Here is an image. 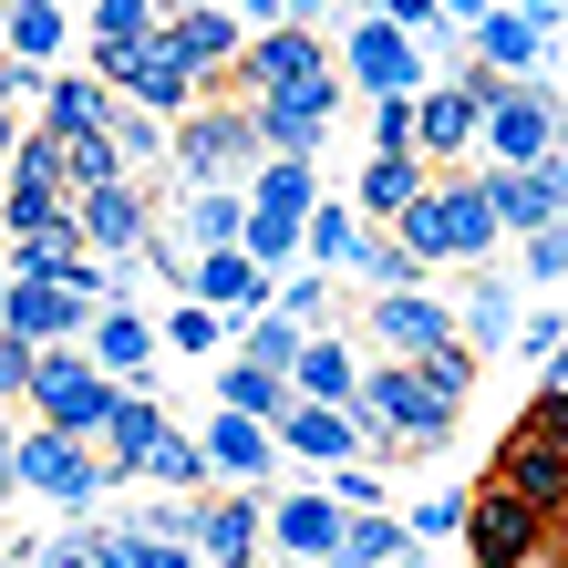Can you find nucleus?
Masks as SVG:
<instances>
[{"mask_svg":"<svg viewBox=\"0 0 568 568\" xmlns=\"http://www.w3.org/2000/svg\"><path fill=\"white\" fill-rule=\"evenodd\" d=\"M352 414H362V434H373V465H393V455H434L465 404H445V393L424 383V362H373Z\"/></svg>","mask_w":568,"mask_h":568,"instance_id":"1","label":"nucleus"},{"mask_svg":"<svg viewBox=\"0 0 568 568\" xmlns=\"http://www.w3.org/2000/svg\"><path fill=\"white\" fill-rule=\"evenodd\" d=\"M311 217H321V176H311V155H270L258 165V186H248V258L258 270H300V248H311Z\"/></svg>","mask_w":568,"mask_h":568,"instance_id":"2","label":"nucleus"},{"mask_svg":"<svg viewBox=\"0 0 568 568\" xmlns=\"http://www.w3.org/2000/svg\"><path fill=\"white\" fill-rule=\"evenodd\" d=\"M393 239H404L424 270H434V258H445V270H486L496 239H507V217L486 207V186H455V176H445V186H434L404 227H393Z\"/></svg>","mask_w":568,"mask_h":568,"instance_id":"3","label":"nucleus"},{"mask_svg":"<svg viewBox=\"0 0 568 568\" xmlns=\"http://www.w3.org/2000/svg\"><path fill=\"white\" fill-rule=\"evenodd\" d=\"M258 165H270V145H258L248 104H196L176 124V186H258Z\"/></svg>","mask_w":568,"mask_h":568,"instance_id":"4","label":"nucleus"},{"mask_svg":"<svg viewBox=\"0 0 568 568\" xmlns=\"http://www.w3.org/2000/svg\"><path fill=\"white\" fill-rule=\"evenodd\" d=\"M11 486L42 496V507H93V496H114V465H104V445H83V434L31 424V434H11Z\"/></svg>","mask_w":568,"mask_h":568,"instance_id":"5","label":"nucleus"},{"mask_svg":"<svg viewBox=\"0 0 568 568\" xmlns=\"http://www.w3.org/2000/svg\"><path fill=\"white\" fill-rule=\"evenodd\" d=\"M114 404H124V383L93 362L83 342L73 352H42V383H31V414H42L52 434H83V445H104V424H114Z\"/></svg>","mask_w":568,"mask_h":568,"instance_id":"6","label":"nucleus"},{"mask_svg":"<svg viewBox=\"0 0 568 568\" xmlns=\"http://www.w3.org/2000/svg\"><path fill=\"white\" fill-rule=\"evenodd\" d=\"M331 73H342V42H331V31H311V21H290V31H258V42H248L239 83H227V104H270V93H311V83H331Z\"/></svg>","mask_w":568,"mask_h":568,"instance_id":"7","label":"nucleus"},{"mask_svg":"<svg viewBox=\"0 0 568 568\" xmlns=\"http://www.w3.org/2000/svg\"><path fill=\"white\" fill-rule=\"evenodd\" d=\"M465 558H476V568H548L558 558V517L486 476L476 486V527H465Z\"/></svg>","mask_w":568,"mask_h":568,"instance_id":"8","label":"nucleus"},{"mask_svg":"<svg viewBox=\"0 0 568 568\" xmlns=\"http://www.w3.org/2000/svg\"><path fill=\"white\" fill-rule=\"evenodd\" d=\"M342 83L362 93V104H383V93H434V73H424V31L362 11V21L342 31Z\"/></svg>","mask_w":568,"mask_h":568,"instance_id":"9","label":"nucleus"},{"mask_svg":"<svg viewBox=\"0 0 568 568\" xmlns=\"http://www.w3.org/2000/svg\"><path fill=\"white\" fill-rule=\"evenodd\" d=\"M362 342H373L383 362H434V352L465 342V311H455L445 290H393V300L362 311Z\"/></svg>","mask_w":568,"mask_h":568,"instance_id":"10","label":"nucleus"},{"mask_svg":"<svg viewBox=\"0 0 568 568\" xmlns=\"http://www.w3.org/2000/svg\"><path fill=\"white\" fill-rule=\"evenodd\" d=\"M558 145H568V104H558L548 83H517L507 73V93L486 104V155L496 165H548Z\"/></svg>","mask_w":568,"mask_h":568,"instance_id":"11","label":"nucleus"},{"mask_svg":"<svg viewBox=\"0 0 568 568\" xmlns=\"http://www.w3.org/2000/svg\"><path fill=\"white\" fill-rule=\"evenodd\" d=\"M342 538H352V507L331 486H290V496H270V558H290V568H331L342 558Z\"/></svg>","mask_w":568,"mask_h":568,"instance_id":"12","label":"nucleus"},{"mask_svg":"<svg viewBox=\"0 0 568 568\" xmlns=\"http://www.w3.org/2000/svg\"><path fill=\"white\" fill-rule=\"evenodd\" d=\"M165 42H176L196 73H207V93L227 104V83H239V62H248V42H258V31L227 11V0H186V11H165Z\"/></svg>","mask_w":568,"mask_h":568,"instance_id":"13","label":"nucleus"},{"mask_svg":"<svg viewBox=\"0 0 568 568\" xmlns=\"http://www.w3.org/2000/svg\"><path fill=\"white\" fill-rule=\"evenodd\" d=\"M476 186H486V207L507 217V239H538V227L568 217V145L548 165H496V176H476Z\"/></svg>","mask_w":568,"mask_h":568,"instance_id":"14","label":"nucleus"},{"mask_svg":"<svg viewBox=\"0 0 568 568\" xmlns=\"http://www.w3.org/2000/svg\"><path fill=\"white\" fill-rule=\"evenodd\" d=\"M0 331H21V342H42V352H73V342H93V311L62 280H11L0 290Z\"/></svg>","mask_w":568,"mask_h":568,"instance_id":"15","label":"nucleus"},{"mask_svg":"<svg viewBox=\"0 0 568 568\" xmlns=\"http://www.w3.org/2000/svg\"><path fill=\"white\" fill-rule=\"evenodd\" d=\"M342 104H352V83L331 73L311 93H270V104H248V114H258V145H270V155H321V135H331Z\"/></svg>","mask_w":568,"mask_h":568,"instance_id":"16","label":"nucleus"},{"mask_svg":"<svg viewBox=\"0 0 568 568\" xmlns=\"http://www.w3.org/2000/svg\"><path fill=\"white\" fill-rule=\"evenodd\" d=\"M176 300H207V311H227V321H258V311H280V300H270V270H258V258L248 248H217V258H196V270H186V290Z\"/></svg>","mask_w":568,"mask_h":568,"instance_id":"17","label":"nucleus"},{"mask_svg":"<svg viewBox=\"0 0 568 568\" xmlns=\"http://www.w3.org/2000/svg\"><path fill=\"white\" fill-rule=\"evenodd\" d=\"M280 455L321 465V476H342V465L373 455V434H362V414H342V404H300V414L280 424Z\"/></svg>","mask_w":568,"mask_h":568,"instance_id":"18","label":"nucleus"},{"mask_svg":"<svg viewBox=\"0 0 568 568\" xmlns=\"http://www.w3.org/2000/svg\"><path fill=\"white\" fill-rule=\"evenodd\" d=\"M83 239H93V258H135V248H155L165 227H155V196L124 176V186H104V196H83Z\"/></svg>","mask_w":568,"mask_h":568,"instance_id":"19","label":"nucleus"},{"mask_svg":"<svg viewBox=\"0 0 568 568\" xmlns=\"http://www.w3.org/2000/svg\"><path fill=\"white\" fill-rule=\"evenodd\" d=\"M434 186H445V176H434L424 155H373V165H362V176H352V207L373 217V227H404V217L424 207Z\"/></svg>","mask_w":568,"mask_h":568,"instance_id":"20","label":"nucleus"},{"mask_svg":"<svg viewBox=\"0 0 568 568\" xmlns=\"http://www.w3.org/2000/svg\"><path fill=\"white\" fill-rule=\"evenodd\" d=\"M114 124H124V93L104 73H62L52 104H42V135H62V145H93V135H114Z\"/></svg>","mask_w":568,"mask_h":568,"instance_id":"21","label":"nucleus"},{"mask_svg":"<svg viewBox=\"0 0 568 568\" xmlns=\"http://www.w3.org/2000/svg\"><path fill=\"white\" fill-rule=\"evenodd\" d=\"M176 239H186V258L248 248V186H186L176 196Z\"/></svg>","mask_w":568,"mask_h":568,"instance_id":"22","label":"nucleus"},{"mask_svg":"<svg viewBox=\"0 0 568 568\" xmlns=\"http://www.w3.org/2000/svg\"><path fill=\"white\" fill-rule=\"evenodd\" d=\"M258 538H270V507L258 496H207L196 507V558L207 568H258Z\"/></svg>","mask_w":568,"mask_h":568,"instance_id":"23","label":"nucleus"},{"mask_svg":"<svg viewBox=\"0 0 568 568\" xmlns=\"http://www.w3.org/2000/svg\"><path fill=\"white\" fill-rule=\"evenodd\" d=\"M496 486H517L527 507H548V517H568V455L558 445H538V434H517L507 424V445H496V465H486Z\"/></svg>","mask_w":568,"mask_h":568,"instance_id":"24","label":"nucleus"},{"mask_svg":"<svg viewBox=\"0 0 568 568\" xmlns=\"http://www.w3.org/2000/svg\"><path fill=\"white\" fill-rule=\"evenodd\" d=\"M207 455H217V476L227 486H270V465H280V424H258V414H207Z\"/></svg>","mask_w":568,"mask_h":568,"instance_id":"25","label":"nucleus"},{"mask_svg":"<svg viewBox=\"0 0 568 568\" xmlns=\"http://www.w3.org/2000/svg\"><path fill=\"white\" fill-rule=\"evenodd\" d=\"M104 373L124 383V393H145V373H155V352H165V321H145V311H104L93 321V342H83Z\"/></svg>","mask_w":568,"mask_h":568,"instance_id":"26","label":"nucleus"},{"mask_svg":"<svg viewBox=\"0 0 568 568\" xmlns=\"http://www.w3.org/2000/svg\"><path fill=\"white\" fill-rule=\"evenodd\" d=\"M476 145H486V104H476L465 83H434V93H424V165L445 176V165L476 155Z\"/></svg>","mask_w":568,"mask_h":568,"instance_id":"27","label":"nucleus"},{"mask_svg":"<svg viewBox=\"0 0 568 568\" xmlns=\"http://www.w3.org/2000/svg\"><path fill=\"white\" fill-rule=\"evenodd\" d=\"M165 434H176V424H165V404H155V393H124V404H114V424H104V465H114V486H135V476H145Z\"/></svg>","mask_w":568,"mask_h":568,"instance_id":"28","label":"nucleus"},{"mask_svg":"<svg viewBox=\"0 0 568 568\" xmlns=\"http://www.w3.org/2000/svg\"><path fill=\"white\" fill-rule=\"evenodd\" d=\"M362 373H373V362H352V342H342V331H311V352H300V404H362Z\"/></svg>","mask_w":568,"mask_h":568,"instance_id":"29","label":"nucleus"},{"mask_svg":"<svg viewBox=\"0 0 568 568\" xmlns=\"http://www.w3.org/2000/svg\"><path fill=\"white\" fill-rule=\"evenodd\" d=\"M362 248H373V217H362L352 196H321V217H311V248H300V270H331V280H352V270H362Z\"/></svg>","mask_w":568,"mask_h":568,"instance_id":"30","label":"nucleus"},{"mask_svg":"<svg viewBox=\"0 0 568 568\" xmlns=\"http://www.w3.org/2000/svg\"><path fill=\"white\" fill-rule=\"evenodd\" d=\"M217 414L290 424V414H300V383H290V373H270V362H217Z\"/></svg>","mask_w":568,"mask_h":568,"instance_id":"31","label":"nucleus"},{"mask_svg":"<svg viewBox=\"0 0 568 568\" xmlns=\"http://www.w3.org/2000/svg\"><path fill=\"white\" fill-rule=\"evenodd\" d=\"M476 42V62H496V73H517V83H538V62H548V21H517V11H496L465 31Z\"/></svg>","mask_w":568,"mask_h":568,"instance_id":"32","label":"nucleus"},{"mask_svg":"<svg viewBox=\"0 0 568 568\" xmlns=\"http://www.w3.org/2000/svg\"><path fill=\"white\" fill-rule=\"evenodd\" d=\"M145 476H155L165 496H196V507H207V486H217V455H207V434H165Z\"/></svg>","mask_w":568,"mask_h":568,"instance_id":"33","label":"nucleus"},{"mask_svg":"<svg viewBox=\"0 0 568 568\" xmlns=\"http://www.w3.org/2000/svg\"><path fill=\"white\" fill-rule=\"evenodd\" d=\"M165 31V0H93V62L104 52H145Z\"/></svg>","mask_w":568,"mask_h":568,"instance_id":"34","label":"nucleus"},{"mask_svg":"<svg viewBox=\"0 0 568 568\" xmlns=\"http://www.w3.org/2000/svg\"><path fill=\"white\" fill-rule=\"evenodd\" d=\"M517 331L527 321H517V290L507 280H465V342H476V352H507Z\"/></svg>","mask_w":568,"mask_h":568,"instance_id":"35","label":"nucleus"},{"mask_svg":"<svg viewBox=\"0 0 568 568\" xmlns=\"http://www.w3.org/2000/svg\"><path fill=\"white\" fill-rule=\"evenodd\" d=\"M362 290H373V300H393V290H424L434 270H424V258L404 248V239H393V227H373V248H362V270H352Z\"/></svg>","mask_w":568,"mask_h":568,"instance_id":"36","label":"nucleus"},{"mask_svg":"<svg viewBox=\"0 0 568 568\" xmlns=\"http://www.w3.org/2000/svg\"><path fill=\"white\" fill-rule=\"evenodd\" d=\"M404 558H414V527L404 517H352V538H342L331 568H404Z\"/></svg>","mask_w":568,"mask_h":568,"instance_id":"37","label":"nucleus"},{"mask_svg":"<svg viewBox=\"0 0 568 568\" xmlns=\"http://www.w3.org/2000/svg\"><path fill=\"white\" fill-rule=\"evenodd\" d=\"M300 352H311V331H300L290 311H258L239 331V362H270V373H300Z\"/></svg>","mask_w":568,"mask_h":568,"instance_id":"38","label":"nucleus"},{"mask_svg":"<svg viewBox=\"0 0 568 568\" xmlns=\"http://www.w3.org/2000/svg\"><path fill=\"white\" fill-rule=\"evenodd\" d=\"M404 527H414V548H445V538H465V527H476V486H434Z\"/></svg>","mask_w":568,"mask_h":568,"instance_id":"39","label":"nucleus"},{"mask_svg":"<svg viewBox=\"0 0 568 568\" xmlns=\"http://www.w3.org/2000/svg\"><path fill=\"white\" fill-rule=\"evenodd\" d=\"M62 0H11V62H52L62 52Z\"/></svg>","mask_w":568,"mask_h":568,"instance_id":"40","label":"nucleus"},{"mask_svg":"<svg viewBox=\"0 0 568 568\" xmlns=\"http://www.w3.org/2000/svg\"><path fill=\"white\" fill-rule=\"evenodd\" d=\"M227 342H239V321L207 311V300H176L165 311V352H227Z\"/></svg>","mask_w":568,"mask_h":568,"instance_id":"41","label":"nucleus"},{"mask_svg":"<svg viewBox=\"0 0 568 568\" xmlns=\"http://www.w3.org/2000/svg\"><path fill=\"white\" fill-rule=\"evenodd\" d=\"M114 145H124V165H176V124H165V114H145V104H124Z\"/></svg>","mask_w":568,"mask_h":568,"instance_id":"42","label":"nucleus"},{"mask_svg":"<svg viewBox=\"0 0 568 568\" xmlns=\"http://www.w3.org/2000/svg\"><path fill=\"white\" fill-rule=\"evenodd\" d=\"M331 290H342L331 270H290V280H280V311H290L300 331H321V321H331Z\"/></svg>","mask_w":568,"mask_h":568,"instance_id":"43","label":"nucleus"},{"mask_svg":"<svg viewBox=\"0 0 568 568\" xmlns=\"http://www.w3.org/2000/svg\"><path fill=\"white\" fill-rule=\"evenodd\" d=\"M517 280H568V217L538 227V239H517Z\"/></svg>","mask_w":568,"mask_h":568,"instance_id":"44","label":"nucleus"},{"mask_svg":"<svg viewBox=\"0 0 568 568\" xmlns=\"http://www.w3.org/2000/svg\"><path fill=\"white\" fill-rule=\"evenodd\" d=\"M227 11H239L248 31H290V21H311V31H321V11H331V0H227Z\"/></svg>","mask_w":568,"mask_h":568,"instance_id":"45","label":"nucleus"},{"mask_svg":"<svg viewBox=\"0 0 568 568\" xmlns=\"http://www.w3.org/2000/svg\"><path fill=\"white\" fill-rule=\"evenodd\" d=\"M321 486L342 496L352 517H383V465H373V455H362V465H342V476H321Z\"/></svg>","mask_w":568,"mask_h":568,"instance_id":"46","label":"nucleus"},{"mask_svg":"<svg viewBox=\"0 0 568 568\" xmlns=\"http://www.w3.org/2000/svg\"><path fill=\"white\" fill-rule=\"evenodd\" d=\"M517 434H538V445H558V455H568V393H548V383H538V404L517 414Z\"/></svg>","mask_w":568,"mask_h":568,"instance_id":"47","label":"nucleus"},{"mask_svg":"<svg viewBox=\"0 0 568 568\" xmlns=\"http://www.w3.org/2000/svg\"><path fill=\"white\" fill-rule=\"evenodd\" d=\"M0 104H11V114H42V104H52V73H42V62H11V83H0Z\"/></svg>","mask_w":568,"mask_h":568,"instance_id":"48","label":"nucleus"},{"mask_svg":"<svg viewBox=\"0 0 568 568\" xmlns=\"http://www.w3.org/2000/svg\"><path fill=\"white\" fill-rule=\"evenodd\" d=\"M383 21H404V31H424V52L445 42V0H373Z\"/></svg>","mask_w":568,"mask_h":568,"instance_id":"49","label":"nucleus"},{"mask_svg":"<svg viewBox=\"0 0 568 568\" xmlns=\"http://www.w3.org/2000/svg\"><path fill=\"white\" fill-rule=\"evenodd\" d=\"M31 568H104V558H93V538H83V527H62V538L31 558Z\"/></svg>","mask_w":568,"mask_h":568,"instance_id":"50","label":"nucleus"},{"mask_svg":"<svg viewBox=\"0 0 568 568\" xmlns=\"http://www.w3.org/2000/svg\"><path fill=\"white\" fill-rule=\"evenodd\" d=\"M558 342H568V321H548V311L517 331V352H527V362H558Z\"/></svg>","mask_w":568,"mask_h":568,"instance_id":"51","label":"nucleus"},{"mask_svg":"<svg viewBox=\"0 0 568 568\" xmlns=\"http://www.w3.org/2000/svg\"><path fill=\"white\" fill-rule=\"evenodd\" d=\"M496 11H507V0H445V21H465V31H476V21H496Z\"/></svg>","mask_w":568,"mask_h":568,"instance_id":"52","label":"nucleus"},{"mask_svg":"<svg viewBox=\"0 0 568 568\" xmlns=\"http://www.w3.org/2000/svg\"><path fill=\"white\" fill-rule=\"evenodd\" d=\"M548 393H568V342H558V362H548Z\"/></svg>","mask_w":568,"mask_h":568,"instance_id":"53","label":"nucleus"},{"mask_svg":"<svg viewBox=\"0 0 568 568\" xmlns=\"http://www.w3.org/2000/svg\"><path fill=\"white\" fill-rule=\"evenodd\" d=\"M548 568H568V538H558V558H548Z\"/></svg>","mask_w":568,"mask_h":568,"instance_id":"54","label":"nucleus"},{"mask_svg":"<svg viewBox=\"0 0 568 568\" xmlns=\"http://www.w3.org/2000/svg\"><path fill=\"white\" fill-rule=\"evenodd\" d=\"M404 568H424V548H414V558H404Z\"/></svg>","mask_w":568,"mask_h":568,"instance_id":"55","label":"nucleus"},{"mask_svg":"<svg viewBox=\"0 0 568 568\" xmlns=\"http://www.w3.org/2000/svg\"><path fill=\"white\" fill-rule=\"evenodd\" d=\"M558 538H568V517H558Z\"/></svg>","mask_w":568,"mask_h":568,"instance_id":"56","label":"nucleus"},{"mask_svg":"<svg viewBox=\"0 0 568 568\" xmlns=\"http://www.w3.org/2000/svg\"><path fill=\"white\" fill-rule=\"evenodd\" d=\"M362 11H373V0H362Z\"/></svg>","mask_w":568,"mask_h":568,"instance_id":"57","label":"nucleus"},{"mask_svg":"<svg viewBox=\"0 0 568 568\" xmlns=\"http://www.w3.org/2000/svg\"><path fill=\"white\" fill-rule=\"evenodd\" d=\"M176 11H186V0H176Z\"/></svg>","mask_w":568,"mask_h":568,"instance_id":"58","label":"nucleus"},{"mask_svg":"<svg viewBox=\"0 0 568 568\" xmlns=\"http://www.w3.org/2000/svg\"><path fill=\"white\" fill-rule=\"evenodd\" d=\"M11 568H21V558H11Z\"/></svg>","mask_w":568,"mask_h":568,"instance_id":"59","label":"nucleus"}]
</instances>
